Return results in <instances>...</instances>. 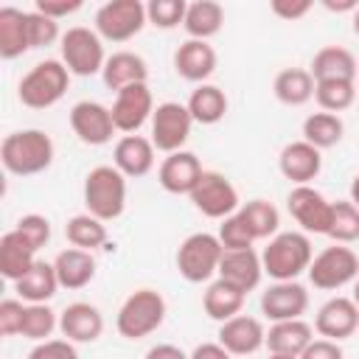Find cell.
<instances>
[{
	"label": "cell",
	"mask_w": 359,
	"mask_h": 359,
	"mask_svg": "<svg viewBox=\"0 0 359 359\" xmlns=\"http://www.w3.org/2000/svg\"><path fill=\"white\" fill-rule=\"evenodd\" d=\"M165 297L157 289H135L118 309L115 328L123 339H143L154 334L165 320Z\"/></svg>",
	"instance_id": "5"
},
{
	"label": "cell",
	"mask_w": 359,
	"mask_h": 359,
	"mask_svg": "<svg viewBox=\"0 0 359 359\" xmlns=\"http://www.w3.org/2000/svg\"><path fill=\"white\" fill-rule=\"evenodd\" d=\"M314 331L323 339H334V342L353 337L359 331V306L353 303V297H342V294L328 297L314 314Z\"/></svg>",
	"instance_id": "16"
},
{
	"label": "cell",
	"mask_w": 359,
	"mask_h": 359,
	"mask_svg": "<svg viewBox=\"0 0 359 359\" xmlns=\"http://www.w3.org/2000/svg\"><path fill=\"white\" fill-rule=\"evenodd\" d=\"M109 109H112V121L118 132L137 135L154 115V95L149 84H129L115 93V101Z\"/></svg>",
	"instance_id": "13"
},
{
	"label": "cell",
	"mask_w": 359,
	"mask_h": 359,
	"mask_svg": "<svg viewBox=\"0 0 359 359\" xmlns=\"http://www.w3.org/2000/svg\"><path fill=\"white\" fill-rule=\"evenodd\" d=\"M56 39H62L59 22L39 14V11H28V42H31V48H48Z\"/></svg>",
	"instance_id": "43"
},
{
	"label": "cell",
	"mask_w": 359,
	"mask_h": 359,
	"mask_svg": "<svg viewBox=\"0 0 359 359\" xmlns=\"http://www.w3.org/2000/svg\"><path fill=\"white\" fill-rule=\"evenodd\" d=\"M238 216L244 219V224H247V230L252 233L255 241H264V238L269 241L275 233H280V230H278V227H280V213H278V208H275L272 202H266V199L241 202Z\"/></svg>",
	"instance_id": "35"
},
{
	"label": "cell",
	"mask_w": 359,
	"mask_h": 359,
	"mask_svg": "<svg viewBox=\"0 0 359 359\" xmlns=\"http://www.w3.org/2000/svg\"><path fill=\"white\" fill-rule=\"evenodd\" d=\"M314 101L323 112L339 115L356 101V81H317L314 84Z\"/></svg>",
	"instance_id": "40"
},
{
	"label": "cell",
	"mask_w": 359,
	"mask_h": 359,
	"mask_svg": "<svg viewBox=\"0 0 359 359\" xmlns=\"http://www.w3.org/2000/svg\"><path fill=\"white\" fill-rule=\"evenodd\" d=\"M216 278L227 280L230 286L241 289L244 294L252 292L261 283V278H264L261 252H255L252 247L250 250H224L222 252V261H219Z\"/></svg>",
	"instance_id": "23"
},
{
	"label": "cell",
	"mask_w": 359,
	"mask_h": 359,
	"mask_svg": "<svg viewBox=\"0 0 359 359\" xmlns=\"http://www.w3.org/2000/svg\"><path fill=\"white\" fill-rule=\"evenodd\" d=\"M244 300H247V294H244L241 289H236V286H230L227 280L216 278V280L208 283V289H205V294H202V309H205V314H208L210 320L227 323V320H233L236 314H241Z\"/></svg>",
	"instance_id": "30"
},
{
	"label": "cell",
	"mask_w": 359,
	"mask_h": 359,
	"mask_svg": "<svg viewBox=\"0 0 359 359\" xmlns=\"http://www.w3.org/2000/svg\"><path fill=\"white\" fill-rule=\"evenodd\" d=\"M278 168L292 185H311L323 168V151L306 140H292L278 154Z\"/></svg>",
	"instance_id": "20"
},
{
	"label": "cell",
	"mask_w": 359,
	"mask_h": 359,
	"mask_svg": "<svg viewBox=\"0 0 359 359\" xmlns=\"http://www.w3.org/2000/svg\"><path fill=\"white\" fill-rule=\"evenodd\" d=\"M309 73L314 76V81H356L359 65L356 56L342 48V45H325L314 53Z\"/></svg>",
	"instance_id": "24"
},
{
	"label": "cell",
	"mask_w": 359,
	"mask_h": 359,
	"mask_svg": "<svg viewBox=\"0 0 359 359\" xmlns=\"http://www.w3.org/2000/svg\"><path fill=\"white\" fill-rule=\"evenodd\" d=\"M351 202L359 208V174L351 180Z\"/></svg>",
	"instance_id": "53"
},
{
	"label": "cell",
	"mask_w": 359,
	"mask_h": 359,
	"mask_svg": "<svg viewBox=\"0 0 359 359\" xmlns=\"http://www.w3.org/2000/svg\"><path fill=\"white\" fill-rule=\"evenodd\" d=\"M222 241L213 233H191L188 238H182V244L177 247V272L188 280V283H208L216 272H219V261H222Z\"/></svg>",
	"instance_id": "6"
},
{
	"label": "cell",
	"mask_w": 359,
	"mask_h": 359,
	"mask_svg": "<svg viewBox=\"0 0 359 359\" xmlns=\"http://www.w3.org/2000/svg\"><path fill=\"white\" fill-rule=\"evenodd\" d=\"M36 250L22 238L20 230H6L0 236V275L11 283H17L34 264H36Z\"/></svg>",
	"instance_id": "26"
},
{
	"label": "cell",
	"mask_w": 359,
	"mask_h": 359,
	"mask_svg": "<svg viewBox=\"0 0 359 359\" xmlns=\"http://www.w3.org/2000/svg\"><path fill=\"white\" fill-rule=\"evenodd\" d=\"M143 359H188V353L180 348V345H171V342H157L146 351Z\"/></svg>",
	"instance_id": "50"
},
{
	"label": "cell",
	"mask_w": 359,
	"mask_h": 359,
	"mask_svg": "<svg viewBox=\"0 0 359 359\" xmlns=\"http://www.w3.org/2000/svg\"><path fill=\"white\" fill-rule=\"evenodd\" d=\"M56 328H59V314L48 303H25L20 337H25L31 342H45V339H50V334Z\"/></svg>",
	"instance_id": "38"
},
{
	"label": "cell",
	"mask_w": 359,
	"mask_h": 359,
	"mask_svg": "<svg viewBox=\"0 0 359 359\" xmlns=\"http://www.w3.org/2000/svg\"><path fill=\"white\" fill-rule=\"evenodd\" d=\"M222 25H224L222 3H216V0H194V3H188L185 22H182L188 39H205L208 42L210 36H216L222 31Z\"/></svg>",
	"instance_id": "34"
},
{
	"label": "cell",
	"mask_w": 359,
	"mask_h": 359,
	"mask_svg": "<svg viewBox=\"0 0 359 359\" xmlns=\"http://www.w3.org/2000/svg\"><path fill=\"white\" fill-rule=\"evenodd\" d=\"M311 258H314V247L303 230L275 233L261 250L264 275H269L272 280H297L303 272H309Z\"/></svg>",
	"instance_id": "2"
},
{
	"label": "cell",
	"mask_w": 359,
	"mask_h": 359,
	"mask_svg": "<svg viewBox=\"0 0 359 359\" xmlns=\"http://www.w3.org/2000/svg\"><path fill=\"white\" fill-rule=\"evenodd\" d=\"M320 3L334 14H353L359 8V0H320Z\"/></svg>",
	"instance_id": "52"
},
{
	"label": "cell",
	"mask_w": 359,
	"mask_h": 359,
	"mask_svg": "<svg viewBox=\"0 0 359 359\" xmlns=\"http://www.w3.org/2000/svg\"><path fill=\"white\" fill-rule=\"evenodd\" d=\"M309 309V289L297 280H275L261 292V314L272 323L300 320Z\"/></svg>",
	"instance_id": "15"
},
{
	"label": "cell",
	"mask_w": 359,
	"mask_h": 359,
	"mask_svg": "<svg viewBox=\"0 0 359 359\" xmlns=\"http://www.w3.org/2000/svg\"><path fill=\"white\" fill-rule=\"evenodd\" d=\"M300 359H345V353H342L339 342L320 337V339H311V345L300 353Z\"/></svg>",
	"instance_id": "49"
},
{
	"label": "cell",
	"mask_w": 359,
	"mask_h": 359,
	"mask_svg": "<svg viewBox=\"0 0 359 359\" xmlns=\"http://www.w3.org/2000/svg\"><path fill=\"white\" fill-rule=\"evenodd\" d=\"M149 123H151V143L163 154L182 151V146L188 143L191 129H194V118H191L188 107L180 104V101H163V104H157Z\"/></svg>",
	"instance_id": "11"
},
{
	"label": "cell",
	"mask_w": 359,
	"mask_h": 359,
	"mask_svg": "<svg viewBox=\"0 0 359 359\" xmlns=\"http://www.w3.org/2000/svg\"><path fill=\"white\" fill-rule=\"evenodd\" d=\"M81 6H84L81 0H36L34 3V11H39V14H45V17H50V20L59 22L62 17L76 14Z\"/></svg>",
	"instance_id": "48"
},
{
	"label": "cell",
	"mask_w": 359,
	"mask_h": 359,
	"mask_svg": "<svg viewBox=\"0 0 359 359\" xmlns=\"http://www.w3.org/2000/svg\"><path fill=\"white\" fill-rule=\"evenodd\" d=\"M216 342L230 353V356H250L266 345V328L258 317L250 314H236L227 323H219Z\"/></svg>",
	"instance_id": "17"
},
{
	"label": "cell",
	"mask_w": 359,
	"mask_h": 359,
	"mask_svg": "<svg viewBox=\"0 0 359 359\" xmlns=\"http://www.w3.org/2000/svg\"><path fill=\"white\" fill-rule=\"evenodd\" d=\"M351 297H353V303H356V306H359V278H356V280H353V294H351Z\"/></svg>",
	"instance_id": "55"
},
{
	"label": "cell",
	"mask_w": 359,
	"mask_h": 359,
	"mask_svg": "<svg viewBox=\"0 0 359 359\" xmlns=\"http://www.w3.org/2000/svg\"><path fill=\"white\" fill-rule=\"evenodd\" d=\"M101 79L109 90H123L129 84H146L149 79V65L140 53L135 50H115L112 56H107V65L101 70Z\"/></svg>",
	"instance_id": "25"
},
{
	"label": "cell",
	"mask_w": 359,
	"mask_h": 359,
	"mask_svg": "<svg viewBox=\"0 0 359 359\" xmlns=\"http://www.w3.org/2000/svg\"><path fill=\"white\" fill-rule=\"evenodd\" d=\"M328 238H334V244H353V241H359V208L351 199L331 202Z\"/></svg>",
	"instance_id": "39"
},
{
	"label": "cell",
	"mask_w": 359,
	"mask_h": 359,
	"mask_svg": "<svg viewBox=\"0 0 359 359\" xmlns=\"http://www.w3.org/2000/svg\"><path fill=\"white\" fill-rule=\"evenodd\" d=\"M14 230H20L22 238H25L36 252L50 241V222H48V216H42V213H25V216H20L17 224H14Z\"/></svg>",
	"instance_id": "44"
},
{
	"label": "cell",
	"mask_w": 359,
	"mask_h": 359,
	"mask_svg": "<svg viewBox=\"0 0 359 359\" xmlns=\"http://www.w3.org/2000/svg\"><path fill=\"white\" fill-rule=\"evenodd\" d=\"M314 84L309 67H283L272 81V93L286 107H303L314 98Z\"/></svg>",
	"instance_id": "31"
},
{
	"label": "cell",
	"mask_w": 359,
	"mask_h": 359,
	"mask_svg": "<svg viewBox=\"0 0 359 359\" xmlns=\"http://www.w3.org/2000/svg\"><path fill=\"white\" fill-rule=\"evenodd\" d=\"M314 339V328L300 317V320H283L272 323L266 331V351L269 353H283V356H300Z\"/></svg>",
	"instance_id": "28"
},
{
	"label": "cell",
	"mask_w": 359,
	"mask_h": 359,
	"mask_svg": "<svg viewBox=\"0 0 359 359\" xmlns=\"http://www.w3.org/2000/svg\"><path fill=\"white\" fill-rule=\"evenodd\" d=\"M22 317H25V303L20 297H6L0 303V334L17 337L22 328Z\"/></svg>",
	"instance_id": "45"
},
{
	"label": "cell",
	"mask_w": 359,
	"mask_h": 359,
	"mask_svg": "<svg viewBox=\"0 0 359 359\" xmlns=\"http://www.w3.org/2000/svg\"><path fill=\"white\" fill-rule=\"evenodd\" d=\"M286 208L292 219L300 224L306 236H328L331 227V202L314 185H294L286 196Z\"/></svg>",
	"instance_id": "12"
},
{
	"label": "cell",
	"mask_w": 359,
	"mask_h": 359,
	"mask_svg": "<svg viewBox=\"0 0 359 359\" xmlns=\"http://www.w3.org/2000/svg\"><path fill=\"white\" fill-rule=\"evenodd\" d=\"M356 84H359V73H356Z\"/></svg>",
	"instance_id": "57"
},
{
	"label": "cell",
	"mask_w": 359,
	"mask_h": 359,
	"mask_svg": "<svg viewBox=\"0 0 359 359\" xmlns=\"http://www.w3.org/2000/svg\"><path fill=\"white\" fill-rule=\"evenodd\" d=\"M59 50H62V62L70 70V76L87 79V76L101 73L107 65L104 39L95 34V28H84V25L67 28L59 39Z\"/></svg>",
	"instance_id": "7"
},
{
	"label": "cell",
	"mask_w": 359,
	"mask_h": 359,
	"mask_svg": "<svg viewBox=\"0 0 359 359\" xmlns=\"http://www.w3.org/2000/svg\"><path fill=\"white\" fill-rule=\"evenodd\" d=\"M202 163H199V157L194 154V151H174V154H165L163 157V163H160V168H157V182H160V188L163 191H168V194H191L194 191V185L199 182V177H202Z\"/></svg>",
	"instance_id": "22"
},
{
	"label": "cell",
	"mask_w": 359,
	"mask_h": 359,
	"mask_svg": "<svg viewBox=\"0 0 359 359\" xmlns=\"http://www.w3.org/2000/svg\"><path fill=\"white\" fill-rule=\"evenodd\" d=\"M59 331L76 345H90L104 334V314L98 311V306L76 300L59 311Z\"/></svg>",
	"instance_id": "19"
},
{
	"label": "cell",
	"mask_w": 359,
	"mask_h": 359,
	"mask_svg": "<svg viewBox=\"0 0 359 359\" xmlns=\"http://www.w3.org/2000/svg\"><path fill=\"white\" fill-rule=\"evenodd\" d=\"M84 208L101 222H115L126 210V177L115 165H95L84 177Z\"/></svg>",
	"instance_id": "4"
},
{
	"label": "cell",
	"mask_w": 359,
	"mask_h": 359,
	"mask_svg": "<svg viewBox=\"0 0 359 359\" xmlns=\"http://www.w3.org/2000/svg\"><path fill=\"white\" fill-rule=\"evenodd\" d=\"M157 149L151 143V137L143 135H121L112 146V165L126 177V180H137L146 177L154 168V157Z\"/></svg>",
	"instance_id": "18"
},
{
	"label": "cell",
	"mask_w": 359,
	"mask_h": 359,
	"mask_svg": "<svg viewBox=\"0 0 359 359\" xmlns=\"http://www.w3.org/2000/svg\"><path fill=\"white\" fill-rule=\"evenodd\" d=\"M306 275L314 289H323V292L342 289L359 278V255L348 244H331L311 258V266Z\"/></svg>",
	"instance_id": "8"
},
{
	"label": "cell",
	"mask_w": 359,
	"mask_h": 359,
	"mask_svg": "<svg viewBox=\"0 0 359 359\" xmlns=\"http://www.w3.org/2000/svg\"><path fill=\"white\" fill-rule=\"evenodd\" d=\"M311 6H314L311 0H272L269 11L275 17H280V20H286V22H294V20L306 17L311 11Z\"/></svg>",
	"instance_id": "47"
},
{
	"label": "cell",
	"mask_w": 359,
	"mask_h": 359,
	"mask_svg": "<svg viewBox=\"0 0 359 359\" xmlns=\"http://www.w3.org/2000/svg\"><path fill=\"white\" fill-rule=\"evenodd\" d=\"M53 269H56L59 286L76 292V289H84V286L95 278L98 264H95L93 252L79 250V247H67V250H62V252L53 258Z\"/></svg>",
	"instance_id": "27"
},
{
	"label": "cell",
	"mask_w": 359,
	"mask_h": 359,
	"mask_svg": "<svg viewBox=\"0 0 359 359\" xmlns=\"http://www.w3.org/2000/svg\"><path fill=\"white\" fill-rule=\"evenodd\" d=\"M216 50L205 39H185L174 50V70L180 79L191 84H208V79L216 70Z\"/></svg>",
	"instance_id": "21"
},
{
	"label": "cell",
	"mask_w": 359,
	"mask_h": 359,
	"mask_svg": "<svg viewBox=\"0 0 359 359\" xmlns=\"http://www.w3.org/2000/svg\"><path fill=\"white\" fill-rule=\"evenodd\" d=\"M56 146L42 129H17L8 132L0 143V163L14 177H34L50 168Z\"/></svg>",
	"instance_id": "1"
},
{
	"label": "cell",
	"mask_w": 359,
	"mask_h": 359,
	"mask_svg": "<svg viewBox=\"0 0 359 359\" xmlns=\"http://www.w3.org/2000/svg\"><path fill=\"white\" fill-rule=\"evenodd\" d=\"M65 236L70 241V247H79V250H98L107 244V222L90 216V213H76L67 219L65 224Z\"/></svg>",
	"instance_id": "37"
},
{
	"label": "cell",
	"mask_w": 359,
	"mask_h": 359,
	"mask_svg": "<svg viewBox=\"0 0 359 359\" xmlns=\"http://www.w3.org/2000/svg\"><path fill=\"white\" fill-rule=\"evenodd\" d=\"M146 25V6L140 0H107L95 11V34L104 42H129Z\"/></svg>",
	"instance_id": "9"
},
{
	"label": "cell",
	"mask_w": 359,
	"mask_h": 359,
	"mask_svg": "<svg viewBox=\"0 0 359 359\" xmlns=\"http://www.w3.org/2000/svg\"><path fill=\"white\" fill-rule=\"evenodd\" d=\"M351 22H353V34L359 36V8L353 11V17H351Z\"/></svg>",
	"instance_id": "54"
},
{
	"label": "cell",
	"mask_w": 359,
	"mask_h": 359,
	"mask_svg": "<svg viewBox=\"0 0 359 359\" xmlns=\"http://www.w3.org/2000/svg\"><path fill=\"white\" fill-rule=\"evenodd\" d=\"M188 199L194 202V208L208 216V219H227L241 208L238 191L236 185L222 174V171H202L199 182L194 185V191L188 194Z\"/></svg>",
	"instance_id": "10"
},
{
	"label": "cell",
	"mask_w": 359,
	"mask_h": 359,
	"mask_svg": "<svg viewBox=\"0 0 359 359\" xmlns=\"http://www.w3.org/2000/svg\"><path fill=\"white\" fill-rule=\"evenodd\" d=\"M70 87V70L62 59H42L36 62L17 84V98L28 109H48L65 98Z\"/></svg>",
	"instance_id": "3"
},
{
	"label": "cell",
	"mask_w": 359,
	"mask_h": 359,
	"mask_svg": "<svg viewBox=\"0 0 359 359\" xmlns=\"http://www.w3.org/2000/svg\"><path fill=\"white\" fill-rule=\"evenodd\" d=\"M216 236H219V241H222L224 250H250V247L255 244V238H252V233L247 230V224H244V219L238 216V210H236L233 216L222 219Z\"/></svg>",
	"instance_id": "42"
},
{
	"label": "cell",
	"mask_w": 359,
	"mask_h": 359,
	"mask_svg": "<svg viewBox=\"0 0 359 359\" xmlns=\"http://www.w3.org/2000/svg\"><path fill=\"white\" fill-rule=\"evenodd\" d=\"M188 359H233L219 342H202V345H196L191 353H188Z\"/></svg>",
	"instance_id": "51"
},
{
	"label": "cell",
	"mask_w": 359,
	"mask_h": 359,
	"mask_svg": "<svg viewBox=\"0 0 359 359\" xmlns=\"http://www.w3.org/2000/svg\"><path fill=\"white\" fill-rule=\"evenodd\" d=\"M28 50H31L28 11H22L17 6H3L0 8V56L6 62H11V59H20Z\"/></svg>",
	"instance_id": "29"
},
{
	"label": "cell",
	"mask_w": 359,
	"mask_h": 359,
	"mask_svg": "<svg viewBox=\"0 0 359 359\" xmlns=\"http://www.w3.org/2000/svg\"><path fill=\"white\" fill-rule=\"evenodd\" d=\"M345 135V123L339 115L334 112H311L306 121H303V140L311 143L314 149H334Z\"/></svg>",
	"instance_id": "36"
},
{
	"label": "cell",
	"mask_w": 359,
	"mask_h": 359,
	"mask_svg": "<svg viewBox=\"0 0 359 359\" xmlns=\"http://www.w3.org/2000/svg\"><path fill=\"white\" fill-rule=\"evenodd\" d=\"M185 107H188L194 123L213 126V123H219L227 115L230 101H227L222 87H216V84H196V90H191Z\"/></svg>",
	"instance_id": "32"
},
{
	"label": "cell",
	"mask_w": 359,
	"mask_h": 359,
	"mask_svg": "<svg viewBox=\"0 0 359 359\" xmlns=\"http://www.w3.org/2000/svg\"><path fill=\"white\" fill-rule=\"evenodd\" d=\"M185 11H188L185 0H151V3H146V20H149V25H154L160 31L180 28L185 22Z\"/></svg>",
	"instance_id": "41"
},
{
	"label": "cell",
	"mask_w": 359,
	"mask_h": 359,
	"mask_svg": "<svg viewBox=\"0 0 359 359\" xmlns=\"http://www.w3.org/2000/svg\"><path fill=\"white\" fill-rule=\"evenodd\" d=\"M28 359H79V351L70 339H45L31 348Z\"/></svg>",
	"instance_id": "46"
},
{
	"label": "cell",
	"mask_w": 359,
	"mask_h": 359,
	"mask_svg": "<svg viewBox=\"0 0 359 359\" xmlns=\"http://www.w3.org/2000/svg\"><path fill=\"white\" fill-rule=\"evenodd\" d=\"M266 359H300V356H283V353H269Z\"/></svg>",
	"instance_id": "56"
},
{
	"label": "cell",
	"mask_w": 359,
	"mask_h": 359,
	"mask_svg": "<svg viewBox=\"0 0 359 359\" xmlns=\"http://www.w3.org/2000/svg\"><path fill=\"white\" fill-rule=\"evenodd\" d=\"M59 289V278H56V269L53 264L48 261H36L17 283H14V292L22 303H48Z\"/></svg>",
	"instance_id": "33"
},
{
	"label": "cell",
	"mask_w": 359,
	"mask_h": 359,
	"mask_svg": "<svg viewBox=\"0 0 359 359\" xmlns=\"http://www.w3.org/2000/svg\"><path fill=\"white\" fill-rule=\"evenodd\" d=\"M70 129L73 135L84 143V146H107L112 140L115 121H112V109L98 104V101H79L70 107Z\"/></svg>",
	"instance_id": "14"
}]
</instances>
